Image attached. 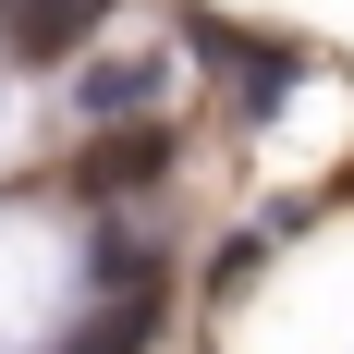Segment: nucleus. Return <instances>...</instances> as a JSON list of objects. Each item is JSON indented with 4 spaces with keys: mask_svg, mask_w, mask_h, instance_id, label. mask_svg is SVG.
I'll return each mask as SVG.
<instances>
[{
    "mask_svg": "<svg viewBox=\"0 0 354 354\" xmlns=\"http://www.w3.org/2000/svg\"><path fill=\"white\" fill-rule=\"evenodd\" d=\"M98 12H110V0H12V37H25L37 62H49V49H73V37L98 25Z\"/></svg>",
    "mask_w": 354,
    "mask_h": 354,
    "instance_id": "nucleus-1",
    "label": "nucleus"
}]
</instances>
